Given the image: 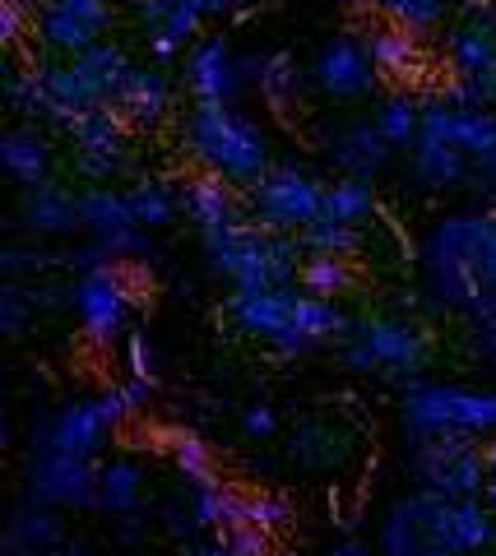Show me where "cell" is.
Masks as SVG:
<instances>
[{"mask_svg": "<svg viewBox=\"0 0 496 556\" xmlns=\"http://www.w3.org/2000/svg\"><path fill=\"white\" fill-rule=\"evenodd\" d=\"M181 144L191 149V159L204 172H218L232 186H251L274 167L265 126L255 116L237 112L232 102H195L191 116H186Z\"/></svg>", "mask_w": 496, "mask_h": 556, "instance_id": "cell-1", "label": "cell"}, {"mask_svg": "<svg viewBox=\"0 0 496 556\" xmlns=\"http://www.w3.org/2000/svg\"><path fill=\"white\" fill-rule=\"evenodd\" d=\"M496 228V218L487 208L478 214H450L441 218L432 232L422 241V274H427V292L450 306V311H465L473 298H483L487 283H483V247Z\"/></svg>", "mask_w": 496, "mask_h": 556, "instance_id": "cell-2", "label": "cell"}, {"mask_svg": "<svg viewBox=\"0 0 496 556\" xmlns=\"http://www.w3.org/2000/svg\"><path fill=\"white\" fill-rule=\"evenodd\" d=\"M204 260L214 274L232 278V288H274V283H297L306 247L297 232H269L260 223H232V228L204 232Z\"/></svg>", "mask_w": 496, "mask_h": 556, "instance_id": "cell-3", "label": "cell"}, {"mask_svg": "<svg viewBox=\"0 0 496 556\" xmlns=\"http://www.w3.org/2000/svg\"><path fill=\"white\" fill-rule=\"evenodd\" d=\"M339 353H344L348 371H376L395 386H418L427 357H432V334L404 316H363L353 325V334L339 343Z\"/></svg>", "mask_w": 496, "mask_h": 556, "instance_id": "cell-4", "label": "cell"}, {"mask_svg": "<svg viewBox=\"0 0 496 556\" xmlns=\"http://www.w3.org/2000/svg\"><path fill=\"white\" fill-rule=\"evenodd\" d=\"M404 427L418 437H496V390L473 386H441V380H418L404 390Z\"/></svg>", "mask_w": 496, "mask_h": 556, "instance_id": "cell-5", "label": "cell"}, {"mask_svg": "<svg viewBox=\"0 0 496 556\" xmlns=\"http://www.w3.org/2000/svg\"><path fill=\"white\" fill-rule=\"evenodd\" d=\"M414 510L427 547L436 552H487L496 543V510L483 496H441L418 486L414 496H404Z\"/></svg>", "mask_w": 496, "mask_h": 556, "instance_id": "cell-6", "label": "cell"}, {"mask_svg": "<svg viewBox=\"0 0 496 556\" xmlns=\"http://www.w3.org/2000/svg\"><path fill=\"white\" fill-rule=\"evenodd\" d=\"M408 468H414L418 486L441 492V496H483L492 486L487 450L478 445V437H459V431H446V437H418L414 455H408Z\"/></svg>", "mask_w": 496, "mask_h": 556, "instance_id": "cell-7", "label": "cell"}, {"mask_svg": "<svg viewBox=\"0 0 496 556\" xmlns=\"http://www.w3.org/2000/svg\"><path fill=\"white\" fill-rule=\"evenodd\" d=\"M246 218L269 232H302L325 214V181L302 167H269L265 177L242 186Z\"/></svg>", "mask_w": 496, "mask_h": 556, "instance_id": "cell-8", "label": "cell"}, {"mask_svg": "<svg viewBox=\"0 0 496 556\" xmlns=\"http://www.w3.org/2000/svg\"><path fill=\"white\" fill-rule=\"evenodd\" d=\"M422 135L465 149L478 181H496V108H455L446 93L422 98Z\"/></svg>", "mask_w": 496, "mask_h": 556, "instance_id": "cell-9", "label": "cell"}, {"mask_svg": "<svg viewBox=\"0 0 496 556\" xmlns=\"http://www.w3.org/2000/svg\"><path fill=\"white\" fill-rule=\"evenodd\" d=\"M130 302H135L130 269L116 260V265L98 269V274H79L71 306H75V316H79L84 339H89L93 348H112L116 339H126Z\"/></svg>", "mask_w": 496, "mask_h": 556, "instance_id": "cell-10", "label": "cell"}, {"mask_svg": "<svg viewBox=\"0 0 496 556\" xmlns=\"http://www.w3.org/2000/svg\"><path fill=\"white\" fill-rule=\"evenodd\" d=\"M65 139L75 144V172L93 186H107L116 172L130 163V126L116 108H93L61 126Z\"/></svg>", "mask_w": 496, "mask_h": 556, "instance_id": "cell-11", "label": "cell"}, {"mask_svg": "<svg viewBox=\"0 0 496 556\" xmlns=\"http://www.w3.org/2000/svg\"><path fill=\"white\" fill-rule=\"evenodd\" d=\"M28 501L38 506L89 510L98 506V468L84 455H65L56 445H38L28 459Z\"/></svg>", "mask_w": 496, "mask_h": 556, "instance_id": "cell-12", "label": "cell"}, {"mask_svg": "<svg viewBox=\"0 0 496 556\" xmlns=\"http://www.w3.org/2000/svg\"><path fill=\"white\" fill-rule=\"evenodd\" d=\"M79 223L93 232V241H102L116 260L126 255H149V228L135 223V208L126 200V190L112 186H89L79 190Z\"/></svg>", "mask_w": 496, "mask_h": 556, "instance_id": "cell-13", "label": "cell"}, {"mask_svg": "<svg viewBox=\"0 0 496 556\" xmlns=\"http://www.w3.org/2000/svg\"><path fill=\"white\" fill-rule=\"evenodd\" d=\"M311 79H316L320 93H330L339 102H353V98H367L381 75H376V65L367 56V42L353 38V33H344V38L320 47V56L311 65Z\"/></svg>", "mask_w": 496, "mask_h": 556, "instance_id": "cell-14", "label": "cell"}, {"mask_svg": "<svg viewBox=\"0 0 496 556\" xmlns=\"http://www.w3.org/2000/svg\"><path fill=\"white\" fill-rule=\"evenodd\" d=\"M242 61H237L232 42L224 33H209V38L191 42V56H186V89L195 102H232L242 93Z\"/></svg>", "mask_w": 496, "mask_h": 556, "instance_id": "cell-15", "label": "cell"}, {"mask_svg": "<svg viewBox=\"0 0 496 556\" xmlns=\"http://www.w3.org/2000/svg\"><path fill=\"white\" fill-rule=\"evenodd\" d=\"M107 437H112V422L98 413L93 399H71L42 427H33V445H56L65 455H84V459H98Z\"/></svg>", "mask_w": 496, "mask_h": 556, "instance_id": "cell-16", "label": "cell"}, {"mask_svg": "<svg viewBox=\"0 0 496 556\" xmlns=\"http://www.w3.org/2000/svg\"><path fill=\"white\" fill-rule=\"evenodd\" d=\"M297 298L302 283H274V288H232L228 298V316L237 320V329H246L255 339H274L279 329L293 325L297 316Z\"/></svg>", "mask_w": 496, "mask_h": 556, "instance_id": "cell-17", "label": "cell"}, {"mask_svg": "<svg viewBox=\"0 0 496 556\" xmlns=\"http://www.w3.org/2000/svg\"><path fill=\"white\" fill-rule=\"evenodd\" d=\"M395 144L376 130V121H353V126H339L325 144V159L339 167V177H363V181H376L390 163Z\"/></svg>", "mask_w": 496, "mask_h": 556, "instance_id": "cell-18", "label": "cell"}, {"mask_svg": "<svg viewBox=\"0 0 496 556\" xmlns=\"http://www.w3.org/2000/svg\"><path fill=\"white\" fill-rule=\"evenodd\" d=\"M186 218L204 232H218V228H232V223L246 218V204H242V186H232L228 177L218 172H200V177L186 181V195H181Z\"/></svg>", "mask_w": 496, "mask_h": 556, "instance_id": "cell-19", "label": "cell"}, {"mask_svg": "<svg viewBox=\"0 0 496 556\" xmlns=\"http://www.w3.org/2000/svg\"><path fill=\"white\" fill-rule=\"evenodd\" d=\"M446 61L465 79L496 75V14L492 10H469V20L450 28Z\"/></svg>", "mask_w": 496, "mask_h": 556, "instance_id": "cell-20", "label": "cell"}, {"mask_svg": "<svg viewBox=\"0 0 496 556\" xmlns=\"http://www.w3.org/2000/svg\"><path fill=\"white\" fill-rule=\"evenodd\" d=\"M112 108L126 116V126H140V130H144V126H158V121L173 112V84H167L163 65H158V61L135 65Z\"/></svg>", "mask_w": 496, "mask_h": 556, "instance_id": "cell-21", "label": "cell"}, {"mask_svg": "<svg viewBox=\"0 0 496 556\" xmlns=\"http://www.w3.org/2000/svg\"><path fill=\"white\" fill-rule=\"evenodd\" d=\"M20 218H24V228L38 232V237H61V232L84 228L79 223V195H71V190L56 186V181L28 186Z\"/></svg>", "mask_w": 496, "mask_h": 556, "instance_id": "cell-22", "label": "cell"}, {"mask_svg": "<svg viewBox=\"0 0 496 556\" xmlns=\"http://www.w3.org/2000/svg\"><path fill=\"white\" fill-rule=\"evenodd\" d=\"M75 70H79V79L89 84V93H93L98 108H112L116 93H122V84L130 79L135 61H130V51H126L122 42H107V38H102V42H93L89 51H79Z\"/></svg>", "mask_w": 496, "mask_h": 556, "instance_id": "cell-23", "label": "cell"}, {"mask_svg": "<svg viewBox=\"0 0 496 556\" xmlns=\"http://www.w3.org/2000/svg\"><path fill=\"white\" fill-rule=\"evenodd\" d=\"M242 70L255 79V89H260L265 108L274 116H288V108H297L306 79H302V70H297V61L288 56V51H265V56H251V61H242Z\"/></svg>", "mask_w": 496, "mask_h": 556, "instance_id": "cell-24", "label": "cell"}, {"mask_svg": "<svg viewBox=\"0 0 496 556\" xmlns=\"http://www.w3.org/2000/svg\"><path fill=\"white\" fill-rule=\"evenodd\" d=\"M65 543V529L61 519L51 515V506H38V501H28L10 515V529H5V556H42L51 547Z\"/></svg>", "mask_w": 496, "mask_h": 556, "instance_id": "cell-25", "label": "cell"}, {"mask_svg": "<svg viewBox=\"0 0 496 556\" xmlns=\"http://www.w3.org/2000/svg\"><path fill=\"white\" fill-rule=\"evenodd\" d=\"M33 33H38V42L47 51H56V56H65V61H75L79 51L102 42V33L93 24H84L79 14L51 5V0H38V24H33Z\"/></svg>", "mask_w": 496, "mask_h": 556, "instance_id": "cell-26", "label": "cell"}, {"mask_svg": "<svg viewBox=\"0 0 496 556\" xmlns=\"http://www.w3.org/2000/svg\"><path fill=\"white\" fill-rule=\"evenodd\" d=\"M363 42H367V56L381 79H408L418 70V33L385 20V24H371Z\"/></svg>", "mask_w": 496, "mask_h": 556, "instance_id": "cell-27", "label": "cell"}, {"mask_svg": "<svg viewBox=\"0 0 496 556\" xmlns=\"http://www.w3.org/2000/svg\"><path fill=\"white\" fill-rule=\"evenodd\" d=\"M38 70H42V89H47V121L71 126L75 116L98 108L93 93H89V84L79 79L75 61H56V65H38Z\"/></svg>", "mask_w": 496, "mask_h": 556, "instance_id": "cell-28", "label": "cell"}, {"mask_svg": "<svg viewBox=\"0 0 496 556\" xmlns=\"http://www.w3.org/2000/svg\"><path fill=\"white\" fill-rule=\"evenodd\" d=\"M414 177H418L422 186L446 190V186L469 181V177H473V167H469V159H465V149H455L450 139L422 135L418 144H414Z\"/></svg>", "mask_w": 496, "mask_h": 556, "instance_id": "cell-29", "label": "cell"}, {"mask_svg": "<svg viewBox=\"0 0 496 556\" xmlns=\"http://www.w3.org/2000/svg\"><path fill=\"white\" fill-rule=\"evenodd\" d=\"M0 159L20 186H42L51 177V144L38 130H10L0 139Z\"/></svg>", "mask_w": 496, "mask_h": 556, "instance_id": "cell-30", "label": "cell"}, {"mask_svg": "<svg viewBox=\"0 0 496 556\" xmlns=\"http://www.w3.org/2000/svg\"><path fill=\"white\" fill-rule=\"evenodd\" d=\"M144 496V468L135 459H112L98 468V510L107 515H135Z\"/></svg>", "mask_w": 496, "mask_h": 556, "instance_id": "cell-31", "label": "cell"}, {"mask_svg": "<svg viewBox=\"0 0 496 556\" xmlns=\"http://www.w3.org/2000/svg\"><path fill=\"white\" fill-rule=\"evenodd\" d=\"M297 283L311 292V298L339 302V298H348V292L357 288V269H353L348 255H306Z\"/></svg>", "mask_w": 496, "mask_h": 556, "instance_id": "cell-32", "label": "cell"}, {"mask_svg": "<svg viewBox=\"0 0 496 556\" xmlns=\"http://www.w3.org/2000/svg\"><path fill=\"white\" fill-rule=\"evenodd\" d=\"M376 130H381L395 149H414L422 139V98L414 93H390L376 108Z\"/></svg>", "mask_w": 496, "mask_h": 556, "instance_id": "cell-33", "label": "cell"}, {"mask_svg": "<svg viewBox=\"0 0 496 556\" xmlns=\"http://www.w3.org/2000/svg\"><path fill=\"white\" fill-rule=\"evenodd\" d=\"M325 214L339 218V223H363L376 214V186L363 177H334L325 181Z\"/></svg>", "mask_w": 496, "mask_h": 556, "instance_id": "cell-34", "label": "cell"}, {"mask_svg": "<svg viewBox=\"0 0 496 556\" xmlns=\"http://www.w3.org/2000/svg\"><path fill=\"white\" fill-rule=\"evenodd\" d=\"M297 237H302L306 255H348L353 260L357 251H363V228H357V223H339L330 214H320L316 223H306Z\"/></svg>", "mask_w": 496, "mask_h": 556, "instance_id": "cell-35", "label": "cell"}, {"mask_svg": "<svg viewBox=\"0 0 496 556\" xmlns=\"http://www.w3.org/2000/svg\"><path fill=\"white\" fill-rule=\"evenodd\" d=\"M427 538L418 529L414 510H408V501H395L390 515L381 519V556H427Z\"/></svg>", "mask_w": 496, "mask_h": 556, "instance_id": "cell-36", "label": "cell"}, {"mask_svg": "<svg viewBox=\"0 0 496 556\" xmlns=\"http://www.w3.org/2000/svg\"><path fill=\"white\" fill-rule=\"evenodd\" d=\"M167 455H173L177 473L186 482H214V450L204 445L195 431H173V437H167Z\"/></svg>", "mask_w": 496, "mask_h": 556, "instance_id": "cell-37", "label": "cell"}, {"mask_svg": "<svg viewBox=\"0 0 496 556\" xmlns=\"http://www.w3.org/2000/svg\"><path fill=\"white\" fill-rule=\"evenodd\" d=\"M455 5H459V0H385L381 14L390 24L408 28V33H432Z\"/></svg>", "mask_w": 496, "mask_h": 556, "instance_id": "cell-38", "label": "cell"}, {"mask_svg": "<svg viewBox=\"0 0 496 556\" xmlns=\"http://www.w3.org/2000/svg\"><path fill=\"white\" fill-rule=\"evenodd\" d=\"M126 200H130L135 223H140V228H167V223L177 218V200L167 195V186H158V181L130 186V190H126Z\"/></svg>", "mask_w": 496, "mask_h": 556, "instance_id": "cell-39", "label": "cell"}, {"mask_svg": "<svg viewBox=\"0 0 496 556\" xmlns=\"http://www.w3.org/2000/svg\"><path fill=\"white\" fill-rule=\"evenodd\" d=\"M38 283H20V278H10L5 292H0V325H5V334H24L28 316L38 311Z\"/></svg>", "mask_w": 496, "mask_h": 556, "instance_id": "cell-40", "label": "cell"}, {"mask_svg": "<svg viewBox=\"0 0 496 556\" xmlns=\"http://www.w3.org/2000/svg\"><path fill=\"white\" fill-rule=\"evenodd\" d=\"M441 93H446L455 108H496V75H478V79L455 75Z\"/></svg>", "mask_w": 496, "mask_h": 556, "instance_id": "cell-41", "label": "cell"}, {"mask_svg": "<svg viewBox=\"0 0 496 556\" xmlns=\"http://www.w3.org/2000/svg\"><path fill=\"white\" fill-rule=\"evenodd\" d=\"M251 525H260L269 533H279L293 525V501L279 492H251Z\"/></svg>", "mask_w": 496, "mask_h": 556, "instance_id": "cell-42", "label": "cell"}, {"mask_svg": "<svg viewBox=\"0 0 496 556\" xmlns=\"http://www.w3.org/2000/svg\"><path fill=\"white\" fill-rule=\"evenodd\" d=\"M224 501H228V486L224 482H195L191 492V510L200 519V529H224Z\"/></svg>", "mask_w": 496, "mask_h": 556, "instance_id": "cell-43", "label": "cell"}, {"mask_svg": "<svg viewBox=\"0 0 496 556\" xmlns=\"http://www.w3.org/2000/svg\"><path fill=\"white\" fill-rule=\"evenodd\" d=\"M28 24H38V5H28V0H0V42L20 47Z\"/></svg>", "mask_w": 496, "mask_h": 556, "instance_id": "cell-44", "label": "cell"}, {"mask_svg": "<svg viewBox=\"0 0 496 556\" xmlns=\"http://www.w3.org/2000/svg\"><path fill=\"white\" fill-rule=\"evenodd\" d=\"M224 547L232 556H274V533L260 525H237L224 533Z\"/></svg>", "mask_w": 496, "mask_h": 556, "instance_id": "cell-45", "label": "cell"}, {"mask_svg": "<svg viewBox=\"0 0 496 556\" xmlns=\"http://www.w3.org/2000/svg\"><path fill=\"white\" fill-rule=\"evenodd\" d=\"M0 265H5L10 278H20V274H42L51 265H65V255H47V251H20V247H10L5 255H0Z\"/></svg>", "mask_w": 496, "mask_h": 556, "instance_id": "cell-46", "label": "cell"}, {"mask_svg": "<svg viewBox=\"0 0 496 556\" xmlns=\"http://www.w3.org/2000/svg\"><path fill=\"white\" fill-rule=\"evenodd\" d=\"M51 5H61V10L79 14V20H84V24H93L98 33H107L112 20H116V0H51Z\"/></svg>", "mask_w": 496, "mask_h": 556, "instance_id": "cell-47", "label": "cell"}, {"mask_svg": "<svg viewBox=\"0 0 496 556\" xmlns=\"http://www.w3.org/2000/svg\"><path fill=\"white\" fill-rule=\"evenodd\" d=\"M126 367L135 380H153L158 386V376H153V348L144 334H126Z\"/></svg>", "mask_w": 496, "mask_h": 556, "instance_id": "cell-48", "label": "cell"}, {"mask_svg": "<svg viewBox=\"0 0 496 556\" xmlns=\"http://www.w3.org/2000/svg\"><path fill=\"white\" fill-rule=\"evenodd\" d=\"M93 404H98V413H102V417H107V422H112V427H122V422H130V417H140V413H135V408H130V399H126V390H122V386L102 390V394L93 399Z\"/></svg>", "mask_w": 496, "mask_h": 556, "instance_id": "cell-49", "label": "cell"}, {"mask_svg": "<svg viewBox=\"0 0 496 556\" xmlns=\"http://www.w3.org/2000/svg\"><path fill=\"white\" fill-rule=\"evenodd\" d=\"M186 5H195L204 20H242V14H251L260 0H186Z\"/></svg>", "mask_w": 496, "mask_h": 556, "instance_id": "cell-50", "label": "cell"}, {"mask_svg": "<svg viewBox=\"0 0 496 556\" xmlns=\"http://www.w3.org/2000/svg\"><path fill=\"white\" fill-rule=\"evenodd\" d=\"M242 431H246V437H255V441H265V437H274V431H279V417H274L269 404H251V408L242 413Z\"/></svg>", "mask_w": 496, "mask_h": 556, "instance_id": "cell-51", "label": "cell"}, {"mask_svg": "<svg viewBox=\"0 0 496 556\" xmlns=\"http://www.w3.org/2000/svg\"><path fill=\"white\" fill-rule=\"evenodd\" d=\"M195 529H200V519H195L191 506H167V533H173V538H191Z\"/></svg>", "mask_w": 496, "mask_h": 556, "instance_id": "cell-52", "label": "cell"}, {"mask_svg": "<svg viewBox=\"0 0 496 556\" xmlns=\"http://www.w3.org/2000/svg\"><path fill=\"white\" fill-rule=\"evenodd\" d=\"M483 283L496 292V228L487 237V247H483Z\"/></svg>", "mask_w": 496, "mask_h": 556, "instance_id": "cell-53", "label": "cell"}, {"mask_svg": "<svg viewBox=\"0 0 496 556\" xmlns=\"http://www.w3.org/2000/svg\"><path fill=\"white\" fill-rule=\"evenodd\" d=\"M330 556H371V547H367V543H357V538H344V543H334Z\"/></svg>", "mask_w": 496, "mask_h": 556, "instance_id": "cell-54", "label": "cell"}, {"mask_svg": "<svg viewBox=\"0 0 496 556\" xmlns=\"http://www.w3.org/2000/svg\"><path fill=\"white\" fill-rule=\"evenodd\" d=\"M42 556H93L84 543H61V547H51V552H42Z\"/></svg>", "mask_w": 496, "mask_h": 556, "instance_id": "cell-55", "label": "cell"}, {"mask_svg": "<svg viewBox=\"0 0 496 556\" xmlns=\"http://www.w3.org/2000/svg\"><path fill=\"white\" fill-rule=\"evenodd\" d=\"M186 556H232L224 543H204V547H195V552H186Z\"/></svg>", "mask_w": 496, "mask_h": 556, "instance_id": "cell-56", "label": "cell"}, {"mask_svg": "<svg viewBox=\"0 0 496 556\" xmlns=\"http://www.w3.org/2000/svg\"><path fill=\"white\" fill-rule=\"evenodd\" d=\"M427 556H483V552H436V547H432Z\"/></svg>", "mask_w": 496, "mask_h": 556, "instance_id": "cell-57", "label": "cell"}, {"mask_svg": "<svg viewBox=\"0 0 496 556\" xmlns=\"http://www.w3.org/2000/svg\"><path fill=\"white\" fill-rule=\"evenodd\" d=\"M363 5H367V10H385V0H363Z\"/></svg>", "mask_w": 496, "mask_h": 556, "instance_id": "cell-58", "label": "cell"}, {"mask_svg": "<svg viewBox=\"0 0 496 556\" xmlns=\"http://www.w3.org/2000/svg\"><path fill=\"white\" fill-rule=\"evenodd\" d=\"M487 501H492V510H496V486H487Z\"/></svg>", "mask_w": 496, "mask_h": 556, "instance_id": "cell-59", "label": "cell"}, {"mask_svg": "<svg viewBox=\"0 0 496 556\" xmlns=\"http://www.w3.org/2000/svg\"><path fill=\"white\" fill-rule=\"evenodd\" d=\"M339 5H363V0H339Z\"/></svg>", "mask_w": 496, "mask_h": 556, "instance_id": "cell-60", "label": "cell"}, {"mask_svg": "<svg viewBox=\"0 0 496 556\" xmlns=\"http://www.w3.org/2000/svg\"><path fill=\"white\" fill-rule=\"evenodd\" d=\"M283 556H302V552H283Z\"/></svg>", "mask_w": 496, "mask_h": 556, "instance_id": "cell-61", "label": "cell"}]
</instances>
